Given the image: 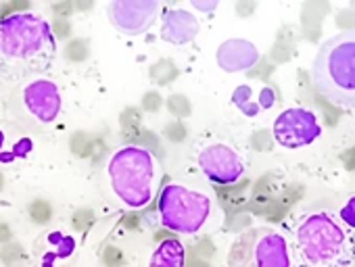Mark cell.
Masks as SVG:
<instances>
[{
  "label": "cell",
  "mask_w": 355,
  "mask_h": 267,
  "mask_svg": "<svg viewBox=\"0 0 355 267\" xmlns=\"http://www.w3.org/2000/svg\"><path fill=\"white\" fill-rule=\"evenodd\" d=\"M57 59V38L38 13L0 19V80L24 82L46 73Z\"/></svg>",
  "instance_id": "cell-1"
},
{
  "label": "cell",
  "mask_w": 355,
  "mask_h": 267,
  "mask_svg": "<svg viewBox=\"0 0 355 267\" xmlns=\"http://www.w3.org/2000/svg\"><path fill=\"white\" fill-rule=\"evenodd\" d=\"M295 255L299 267H347L353 259V244L334 215L318 211L299 221Z\"/></svg>",
  "instance_id": "cell-2"
},
{
  "label": "cell",
  "mask_w": 355,
  "mask_h": 267,
  "mask_svg": "<svg viewBox=\"0 0 355 267\" xmlns=\"http://www.w3.org/2000/svg\"><path fill=\"white\" fill-rule=\"evenodd\" d=\"M311 82L330 104L355 109V30L340 32L318 48Z\"/></svg>",
  "instance_id": "cell-3"
},
{
  "label": "cell",
  "mask_w": 355,
  "mask_h": 267,
  "mask_svg": "<svg viewBox=\"0 0 355 267\" xmlns=\"http://www.w3.org/2000/svg\"><path fill=\"white\" fill-rule=\"evenodd\" d=\"M107 174L115 196L128 209H144L153 201L157 159L144 147L128 145L117 149L109 159Z\"/></svg>",
  "instance_id": "cell-4"
},
{
  "label": "cell",
  "mask_w": 355,
  "mask_h": 267,
  "mask_svg": "<svg viewBox=\"0 0 355 267\" xmlns=\"http://www.w3.org/2000/svg\"><path fill=\"white\" fill-rule=\"evenodd\" d=\"M157 211L161 225L169 232L195 236L211 215V199L184 184L169 182L157 196Z\"/></svg>",
  "instance_id": "cell-5"
},
{
  "label": "cell",
  "mask_w": 355,
  "mask_h": 267,
  "mask_svg": "<svg viewBox=\"0 0 355 267\" xmlns=\"http://www.w3.org/2000/svg\"><path fill=\"white\" fill-rule=\"evenodd\" d=\"M226 267H293L291 244L274 228H249L230 244Z\"/></svg>",
  "instance_id": "cell-6"
},
{
  "label": "cell",
  "mask_w": 355,
  "mask_h": 267,
  "mask_svg": "<svg viewBox=\"0 0 355 267\" xmlns=\"http://www.w3.org/2000/svg\"><path fill=\"white\" fill-rule=\"evenodd\" d=\"M272 134L274 140L282 149L297 151L313 145L322 136V125L313 111L303 107H291L276 117L272 125Z\"/></svg>",
  "instance_id": "cell-7"
},
{
  "label": "cell",
  "mask_w": 355,
  "mask_h": 267,
  "mask_svg": "<svg viewBox=\"0 0 355 267\" xmlns=\"http://www.w3.org/2000/svg\"><path fill=\"white\" fill-rule=\"evenodd\" d=\"M161 13L157 0H113L107 5V17L111 26L125 36L146 34Z\"/></svg>",
  "instance_id": "cell-8"
},
{
  "label": "cell",
  "mask_w": 355,
  "mask_h": 267,
  "mask_svg": "<svg viewBox=\"0 0 355 267\" xmlns=\"http://www.w3.org/2000/svg\"><path fill=\"white\" fill-rule=\"evenodd\" d=\"M201 174L214 184H236L245 176L243 157L228 145L216 142L205 147L197 157Z\"/></svg>",
  "instance_id": "cell-9"
},
{
  "label": "cell",
  "mask_w": 355,
  "mask_h": 267,
  "mask_svg": "<svg viewBox=\"0 0 355 267\" xmlns=\"http://www.w3.org/2000/svg\"><path fill=\"white\" fill-rule=\"evenodd\" d=\"M24 104L28 113L40 123H53L61 113V92L51 80L38 77L24 88Z\"/></svg>",
  "instance_id": "cell-10"
},
{
  "label": "cell",
  "mask_w": 355,
  "mask_h": 267,
  "mask_svg": "<svg viewBox=\"0 0 355 267\" xmlns=\"http://www.w3.org/2000/svg\"><path fill=\"white\" fill-rule=\"evenodd\" d=\"M199 30H201L199 19L193 13H189L187 9H169L161 17L159 36L167 44L184 46V44H189V42H193L197 38Z\"/></svg>",
  "instance_id": "cell-11"
},
{
  "label": "cell",
  "mask_w": 355,
  "mask_h": 267,
  "mask_svg": "<svg viewBox=\"0 0 355 267\" xmlns=\"http://www.w3.org/2000/svg\"><path fill=\"white\" fill-rule=\"evenodd\" d=\"M216 61L222 67V71L241 73V71L255 67V63L259 61V50L249 40L232 38V40H226L220 44V48L216 53Z\"/></svg>",
  "instance_id": "cell-12"
},
{
  "label": "cell",
  "mask_w": 355,
  "mask_h": 267,
  "mask_svg": "<svg viewBox=\"0 0 355 267\" xmlns=\"http://www.w3.org/2000/svg\"><path fill=\"white\" fill-rule=\"evenodd\" d=\"M187 261V248L178 238H165L161 240L150 259H148V267H184Z\"/></svg>",
  "instance_id": "cell-13"
},
{
  "label": "cell",
  "mask_w": 355,
  "mask_h": 267,
  "mask_svg": "<svg viewBox=\"0 0 355 267\" xmlns=\"http://www.w3.org/2000/svg\"><path fill=\"white\" fill-rule=\"evenodd\" d=\"M46 242L53 244L57 250L42 257V267H53V263H55L57 259H67V257L76 250V240H73L71 236L63 234V232H51Z\"/></svg>",
  "instance_id": "cell-14"
},
{
  "label": "cell",
  "mask_w": 355,
  "mask_h": 267,
  "mask_svg": "<svg viewBox=\"0 0 355 267\" xmlns=\"http://www.w3.org/2000/svg\"><path fill=\"white\" fill-rule=\"evenodd\" d=\"M251 94H253V90L249 88V86H243V88H239L236 92H234V96H232V100H234V104L245 113V115H249V117H255L257 113H259V104L257 102H253L251 100Z\"/></svg>",
  "instance_id": "cell-15"
},
{
  "label": "cell",
  "mask_w": 355,
  "mask_h": 267,
  "mask_svg": "<svg viewBox=\"0 0 355 267\" xmlns=\"http://www.w3.org/2000/svg\"><path fill=\"white\" fill-rule=\"evenodd\" d=\"M338 221L355 230V196L347 199V203L338 209Z\"/></svg>",
  "instance_id": "cell-16"
},
{
  "label": "cell",
  "mask_w": 355,
  "mask_h": 267,
  "mask_svg": "<svg viewBox=\"0 0 355 267\" xmlns=\"http://www.w3.org/2000/svg\"><path fill=\"white\" fill-rule=\"evenodd\" d=\"M191 7L197 9V11H203V13H211V11L218 9V3H216V0H209V3H207V0H205V3H201V0H193Z\"/></svg>",
  "instance_id": "cell-17"
}]
</instances>
